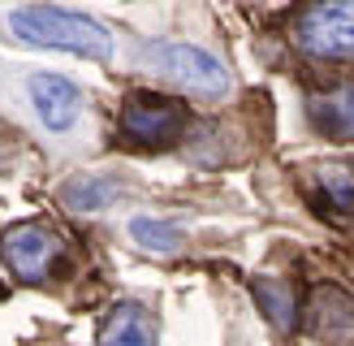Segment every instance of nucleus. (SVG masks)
<instances>
[{"label":"nucleus","mask_w":354,"mask_h":346,"mask_svg":"<svg viewBox=\"0 0 354 346\" xmlns=\"http://www.w3.org/2000/svg\"><path fill=\"white\" fill-rule=\"evenodd\" d=\"M9 30L30 48L48 52H74L86 61H109L113 57V35L86 13H69L57 5H22L9 13Z\"/></svg>","instance_id":"obj_1"},{"label":"nucleus","mask_w":354,"mask_h":346,"mask_svg":"<svg viewBox=\"0 0 354 346\" xmlns=\"http://www.w3.org/2000/svg\"><path fill=\"white\" fill-rule=\"evenodd\" d=\"M294 39L315 61H354V0H315L298 17Z\"/></svg>","instance_id":"obj_2"},{"label":"nucleus","mask_w":354,"mask_h":346,"mask_svg":"<svg viewBox=\"0 0 354 346\" xmlns=\"http://www.w3.org/2000/svg\"><path fill=\"white\" fill-rule=\"evenodd\" d=\"M186 130V104L165 95H130L121 109V134L138 147H169Z\"/></svg>","instance_id":"obj_3"},{"label":"nucleus","mask_w":354,"mask_h":346,"mask_svg":"<svg viewBox=\"0 0 354 346\" xmlns=\"http://www.w3.org/2000/svg\"><path fill=\"white\" fill-rule=\"evenodd\" d=\"M0 255H5L13 277L44 282L52 273V264H57V255H61V238L39 221H22V225H9V230L0 234Z\"/></svg>","instance_id":"obj_4"},{"label":"nucleus","mask_w":354,"mask_h":346,"mask_svg":"<svg viewBox=\"0 0 354 346\" xmlns=\"http://www.w3.org/2000/svg\"><path fill=\"white\" fill-rule=\"evenodd\" d=\"M151 61L165 69V78H173L177 86H186L194 95H225L229 91V74L225 65L203 48H190V44H156L151 48Z\"/></svg>","instance_id":"obj_5"},{"label":"nucleus","mask_w":354,"mask_h":346,"mask_svg":"<svg viewBox=\"0 0 354 346\" xmlns=\"http://www.w3.org/2000/svg\"><path fill=\"white\" fill-rule=\"evenodd\" d=\"M30 104L48 130H69L82 113V95L65 74H35L30 78Z\"/></svg>","instance_id":"obj_6"},{"label":"nucleus","mask_w":354,"mask_h":346,"mask_svg":"<svg viewBox=\"0 0 354 346\" xmlns=\"http://www.w3.org/2000/svg\"><path fill=\"white\" fill-rule=\"evenodd\" d=\"M307 113H311V121H315L320 134L354 143V86H333V91H324V95H311Z\"/></svg>","instance_id":"obj_7"},{"label":"nucleus","mask_w":354,"mask_h":346,"mask_svg":"<svg viewBox=\"0 0 354 346\" xmlns=\"http://www.w3.org/2000/svg\"><path fill=\"white\" fill-rule=\"evenodd\" d=\"M100 342L104 346H147V342H156V325H151V316L138 303H117L113 311H109V320L100 325Z\"/></svg>","instance_id":"obj_8"},{"label":"nucleus","mask_w":354,"mask_h":346,"mask_svg":"<svg viewBox=\"0 0 354 346\" xmlns=\"http://www.w3.org/2000/svg\"><path fill=\"white\" fill-rule=\"evenodd\" d=\"M121 186L117 178H104V173H86V178H74V182H65L61 186V203L65 208H74V212H104L117 195H121Z\"/></svg>","instance_id":"obj_9"},{"label":"nucleus","mask_w":354,"mask_h":346,"mask_svg":"<svg viewBox=\"0 0 354 346\" xmlns=\"http://www.w3.org/2000/svg\"><path fill=\"white\" fill-rule=\"evenodd\" d=\"M251 294H255V303H259V311L268 316V325L277 329V334H290L294 329V311H298V303H294V290L286 286V282H277V277H255L251 282Z\"/></svg>","instance_id":"obj_10"},{"label":"nucleus","mask_w":354,"mask_h":346,"mask_svg":"<svg viewBox=\"0 0 354 346\" xmlns=\"http://www.w3.org/2000/svg\"><path fill=\"white\" fill-rule=\"evenodd\" d=\"M130 234H134V242H138L143 251H156V255H173L177 247H182V230H177V225H169V221L138 217V221L130 225Z\"/></svg>","instance_id":"obj_11"},{"label":"nucleus","mask_w":354,"mask_h":346,"mask_svg":"<svg viewBox=\"0 0 354 346\" xmlns=\"http://www.w3.org/2000/svg\"><path fill=\"white\" fill-rule=\"evenodd\" d=\"M320 186L324 195L333 199V208H346V212H354V169L350 165H320Z\"/></svg>","instance_id":"obj_12"}]
</instances>
